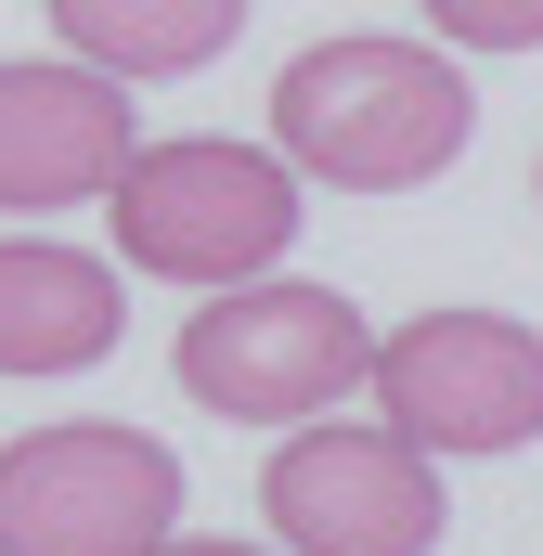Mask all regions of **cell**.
I'll use <instances>...</instances> for the list:
<instances>
[{
	"mask_svg": "<svg viewBox=\"0 0 543 556\" xmlns=\"http://www.w3.org/2000/svg\"><path fill=\"white\" fill-rule=\"evenodd\" d=\"M181 531V453L155 427H26L0 440V556H142Z\"/></svg>",
	"mask_w": 543,
	"mask_h": 556,
	"instance_id": "4",
	"label": "cell"
},
{
	"mask_svg": "<svg viewBox=\"0 0 543 556\" xmlns=\"http://www.w3.org/2000/svg\"><path fill=\"white\" fill-rule=\"evenodd\" d=\"M91 207L117 220V260L155 285H247L298 247V168L260 142H130Z\"/></svg>",
	"mask_w": 543,
	"mask_h": 556,
	"instance_id": "2",
	"label": "cell"
},
{
	"mask_svg": "<svg viewBox=\"0 0 543 556\" xmlns=\"http://www.w3.org/2000/svg\"><path fill=\"white\" fill-rule=\"evenodd\" d=\"M453 52H543V0H427Z\"/></svg>",
	"mask_w": 543,
	"mask_h": 556,
	"instance_id": "10",
	"label": "cell"
},
{
	"mask_svg": "<svg viewBox=\"0 0 543 556\" xmlns=\"http://www.w3.org/2000/svg\"><path fill=\"white\" fill-rule=\"evenodd\" d=\"M363 350L376 324L337 298V285H207V311L181 324V402L233 427H298V415H337L363 389Z\"/></svg>",
	"mask_w": 543,
	"mask_h": 556,
	"instance_id": "3",
	"label": "cell"
},
{
	"mask_svg": "<svg viewBox=\"0 0 543 556\" xmlns=\"http://www.w3.org/2000/svg\"><path fill=\"white\" fill-rule=\"evenodd\" d=\"M130 337L117 260L52 247V233H0V376H91Z\"/></svg>",
	"mask_w": 543,
	"mask_h": 556,
	"instance_id": "8",
	"label": "cell"
},
{
	"mask_svg": "<svg viewBox=\"0 0 543 556\" xmlns=\"http://www.w3.org/2000/svg\"><path fill=\"white\" fill-rule=\"evenodd\" d=\"M260 505L285 531V556H440V531H453L440 453H414L402 427H337V415L324 427L298 415Z\"/></svg>",
	"mask_w": 543,
	"mask_h": 556,
	"instance_id": "6",
	"label": "cell"
},
{
	"mask_svg": "<svg viewBox=\"0 0 543 556\" xmlns=\"http://www.w3.org/2000/svg\"><path fill=\"white\" fill-rule=\"evenodd\" d=\"M142 556H260V544H181V531H155Z\"/></svg>",
	"mask_w": 543,
	"mask_h": 556,
	"instance_id": "11",
	"label": "cell"
},
{
	"mask_svg": "<svg viewBox=\"0 0 543 556\" xmlns=\"http://www.w3.org/2000/svg\"><path fill=\"white\" fill-rule=\"evenodd\" d=\"M363 389L414 453H518L543 440V337L518 311H414L363 350Z\"/></svg>",
	"mask_w": 543,
	"mask_h": 556,
	"instance_id": "5",
	"label": "cell"
},
{
	"mask_svg": "<svg viewBox=\"0 0 543 556\" xmlns=\"http://www.w3.org/2000/svg\"><path fill=\"white\" fill-rule=\"evenodd\" d=\"M130 155V91L104 65H0V207H91Z\"/></svg>",
	"mask_w": 543,
	"mask_h": 556,
	"instance_id": "7",
	"label": "cell"
},
{
	"mask_svg": "<svg viewBox=\"0 0 543 556\" xmlns=\"http://www.w3.org/2000/svg\"><path fill=\"white\" fill-rule=\"evenodd\" d=\"M52 26H65V52L104 65V78H181V65H207V52H233L247 0H52Z\"/></svg>",
	"mask_w": 543,
	"mask_h": 556,
	"instance_id": "9",
	"label": "cell"
},
{
	"mask_svg": "<svg viewBox=\"0 0 543 556\" xmlns=\"http://www.w3.org/2000/svg\"><path fill=\"white\" fill-rule=\"evenodd\" d=\"M479 130V91L427 39H311L272 78V142L324 194H414Z\"/></svg>",
	"mask_w": 543,
	"mask_h": 556,
	"instance_id": "1",
	"label": "cell"
}]
</instances>
